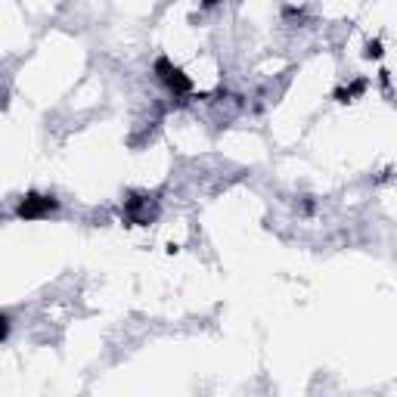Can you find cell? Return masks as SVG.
Returning a JSON list of instances; mask_svg holds the SVG:
<instances>
[{
	"label": "cell",
	"mask_w": 397,
	"mask_h": 397,
	"mask_svg": "<svg viewBox=\"0 0 397 397\" xmlns=\"http://www.w3.org/2000/svg\"><path fill=\"white\" fill-rule=\"evenodd\" d=\"M155 75H158V81H162L168 90H174V94H189V90H193L189 75L180 69V65L171 62L168 56H158L155 59Z\"/></svg>",
	"instance_id": "obj_1"
},
{
	"label": "cell",
	"mask_w": 397,
	"mask_h": 397,
	"mask_svg": "<svg viewBox=\"0 0 397 397\" xmlns=\"http://www.w3.org/2000/svg\"><path fill=\"white\" fill-rule=\"evenodd\" d=\"M56 208H59V198L44 196V193H28L16 205V217H22V221H37V217H47L50 211H56Z\"/></svg>",
	"instance_id": "obj_2"
},
{
	"label": "cell",
	"mask_w": 397,
	"mask_h": 397,
	"mask_svg": "<svg viewBox=\"0 0 397 397\" xmlns=\"http://www.w3.org/2000/svg\"><path fill=\"white\" fill-rule=\"evenodd\" d=\"M152 214H155V211L149 208V198L146 196H130L128 198V217L134 223H149Z\"/></svg>",
	"instance_id": "obj_3"
},
{
	"label": "cell",
	"mask_w": 397,
	"mask_h": 397,
	"mask_svg": "<svg viewBox=\"0 0 397 397\" xmlns=\"http://www.w3.org/2000/svg\"><path fill=\"white\" fill-rule=\"evenodd\" d=\"M366 87H369L366 78H357V81L350 84V87H339V90H335V99H339V103H354V99L360 96Z\"/></svg>",
	"instance_id": "obj_4"
},
{
	"label": "cell",
	"mask_w": 397,
	"mask_h": 397,
	"mask_svg": "<svg viewBox=\"0 0 397 397\" xmlns=\"http://www.w3.org/2000/svg\"><path fill=\"white\" fill-rule=\"evenodd\" d=\"M382 53H385V50H382V41H369L366 50H363V56H366V59H382Z\"/></svg>",
	"instance_id": "obj_5"
},
{
	"label": "cell",
	"mask_w": 397,
	"mask_h": 397,
	"mask_svg": "<svg viewBox=\"0 0 397 397\" xmlns=\"http://www.w3.org/2000/svg\"><path fill=\"white\" fill-rule=\"evenodd\" d=\"M6 335H10V316H6L3 310H0V341H3Z\"/></svg>",
	"instance_id": "obj_6"
},
{
	"label": "cell",
	"mask_w": 397,
	"mask_h": 397,
	"mask_svg": "<svg viewBox=\"0 0 397 397\" xmlns=\"http://www.w3.org/2000/svg\"><path fill=\"white\" fill-rule=\"evenodd\" d=\"M6 105H10V96L0 94V112H6Z\"/></svg>",
	"instance_id": "obj_7"
},
{
	"label": "cell",
	"mask_w": 397,
	"mask_h": 397,
	"mask_svg": "<svg viewBox=\"0 0 397 397\" xmlns=\"http://www.w3.org/2000/svg\"><path fill=\"white\" fill-rule=\"evenodd\" d=\"M202 3L205 6H214V3H221V0H202Z\"/></svg>",
	"instance_id": "obj_8"
}]
</instances>
